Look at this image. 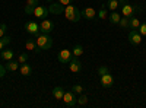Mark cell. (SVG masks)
<instances>
[{"instance_id": "11", "label": "cell", "mask_w": 146, "mask_h": 108, "mask_svg": "<svg viewBox=\"0 0 146 108\" xmlns=\"http://www.w3.org/2000/svg\"><path fill=\"white\" fill-rule=\"evenodd\" d=\"M82 18H85V19H88V21H92V19H95L96 18V10L94 9V7H91V6H88V7H85L82 12Z\"/></svg>"}, {"instance_id": "36", "label": "cell", "mask_w": 146, "mask_h": 108, "mask_svg": "<svg viewBox=\"0 0 146 108\" xmlns=\"http://www.w3.org/2000/svg\"><path fill=\"white\" fill-rule=\"evenodd\" d=\"M118 3H120V5H126L127 0H118Z\"/></svg>"}, {"instance_id": "26", "label": "cell", "mask_w": 146, "mask_h": 108, "mask_svg": "<svg viewBox=\"0 0 146 108\" xmlns=\"http://www.w3.org/2000/svg\"><path fill=\"white\" fill-rule=\"evenodd\" d=\"M28 58H29L28 53H27V51H23V53H21V54H19V57H18V62H19L21 64H23V63H27V62H28Z\"/></svg>"}, {"instance_id": "5", "label": "cell", "mask_w": 146, "mask_h": 108, "mask_svg": "<svg viewBox=\"0 0 146 108\" xmlns=\"http://www.w3.org/2000/svg\"><path fill=\"white\" fill-rule=\"evenodd\" d=\"M100 82H101L102 88H111V86L114 85V78H113V75H111V72L101 75V76H100Z\"/></svg>"}, {"instance_id": "32", "label": "cell", "mask_w": 146, "mask_h": 108, "mask_svg": "<svg viewBox=\"0 0 146 108\" xmlns=\"http://www.w3.org/2000/svg\"><path fill=\"white\" fill-rule=\"evenodd\" d=\"M34 9H35L34 6H28V5H27V6H25V13H27V15H34Z\"/></svg>"}, {"instance_id": "4", "label": "cell", "mask_w": 146, "mask_h": 108, "mask_svg": "<svg viewBox=\"0 0 146 108\" xmlns=\"http://www.w3.org/2000/svg\"><path fill=\"white\" fill-rule=\"evenodd\" d=\"M63 101H64L66 107H69V108H73V107L78 104V98L75 97V92H73V91H67V92H64V95H63Z\"/></svg>"}, {"instance_id": "27", "label": "cell", "mask_w": 146, "mask_h": 108, "mask_svg": "<svg viewBox=\"0 0 146 108\" xmlns=\"http://www.w3.org/2000/svg\"><path fill=\"white\" fill-rule=\"evenodd\" d=\"M137 31H139V34L142 35V37H146V22L140 23V27L137 28Z\"/></svg>"}, {"instance_id": "22", "label": "cell", "mask_w": 146, "mask_h": 108, "mask_svg": "<svg viewBox=\"0 0 146 108\" xmlns=\"http://www.w3.org/2000/svg\"><path fill=\"white\" fill-rule=\"evenodd\" d=\"M83 53H85V50H83V47L80 44H76L75 47H73V57H80Z\"/></svg>"}, {"instance_id": "10", "label": "cell", "mask_w": 146, "mask_h": 108, "mask_svg": "<svg viewBox=\"0 0 146 108\" xmlns=\"http://www.w3.org/2000/svg\"><path fill=\"white\" fill-rule=\"evenodd\" d=\"M70 58H72V51L67 50V48L58 51V54H57V60H58L60 63H69Z\"/></svg>"}, {"instance_id": "35", "label": "cell", "mask_w": 146, "mask_h": 108, "mask_svg": "<svg viewBox=\"0 0 146 108\" xmlns=\"http://www.w3.org/2000/svg\"><path fill=\"white\" fill-rule=\"evenodd\" d=\"M58 3L63 5V6H67V5H72L73 3V0H58Z\"/></svg>"}, {"instance_id": "33", "label": "cell", "mask_w": 146, "mask_h": 108, "mask_svg": "<svg viewBox=\"0 0 146 108\" xmlns=\"http://www.w3.org/2000/svg\"><path fill=\"white\" fill-rule=\"evenodd\" d=\"M6 72H7L6 67H5L3 64H0V78H5V76H6Z\"/></svg>"}, {"instance_id": "30", "label": "cell", "mask_w": 146, "mask_h": 108, "mask_svg": "<svg viewBox=\"0 0 146 108\" xmlns=\"http://www.w3.org/2000/svg\"><path fill=\"white\" fill-rule=\"evenodd\" d=\"M6 29H7V25H6V23H0V38L5 37Z\"/></svg>"}, {"instance_id": "15", "label": "cell", "mask_w": 146, "mask_h": 108, "mask_svg": "<svg viewBox=\"0 0 146 108\" xmlns=\"http://www.w3.org/2000/svg\"><path fill=\"white\" fill-rule=\"evenodd\" d=\"M48 10H50V13H54V15H62V12H64L63 5H60V3H50Z\"/></svg>"}, {"instance_id": "1", "label": "cell", "mask_w": 146, "mask_h": 108, "mask_svg": "<svg viewBox=\"0 0 146 108\" xmlns=\"http://www.w3.org/2000/svg\"><path fill=\"white\" fill-rule=\"evenodd\" d=\"M35 42L36 47L40 48V51H47L53 47V38L50 34H45V32H40L35 35Z\"/></svg>"}, {"instance_id": "37", "label": "cell", "mask_w": 146, "mask_h": 108, "mask_svg": "<svg viewBox=\"0 0 146 108\" xmlns=\"http://www.w3.org/2000/svg\"><path fill=\"white\" fill-rule=\"evenodd\" d=\"M45 2H48V3H53V0H45Z\"/></svg>"}, {"instance_id": "28", "label": "cell", "mask_w": 146, "mask_h": 108, "mask_svg": "<svg viewBox=\"0 0 146 108\" xmlns=\"http://www.w3.org/2000/svg\"><path fill=\"white\" fill-rule=\"evenodd\" d=\"M78 104L79 105H86L88 104V97L86 95H80V97L78 98Z\"/></svg>"}, {"instance_id": "12", "label": "cell", "mask_w": 146, "mask_h": 108, "mask_svg": "<svg viewBox=\"0 0 146 108\" xmlns=\"http://www.w3.org/2000/svg\"><path fill=\"white\" fill-rule=\"evenodd\" d=\"M25 29H27L28 34H31V35H36V34L40 32V25H38L36 22L31 21V22H27V23H25Z\"/></svg>"}, {"instance_id": "29", "label": "cell", "mask_w": 146, "mask_h": 108, "mask_svg": "<svg viewBox=\"0 0 146 108\" xmlns=\"http://www.w3.org/2000/svg\"><path fill=\"white\" fill-rule=\"evenodd\" d=\"M72 91L75 92V93H82V92H83V86L78 83V85H73V86H72Z\"/></svg>"}, {"instance_id": "19", "label": "cell", "mask_w": 146, "mask_h": 108, "mask_svg": "<svg viewBox=\"0 0 146 108\" xmlns=\"http://www.w3.org/2000/svg\"><path fill=\"white\" fill-rule=\"evenodd\" d=\"M108 19H110V22H111L113 25H118V22H120L121 16H120V13H118V12L113 10V12H111V15H108Z\"/></svg>"}, {"instance_id": "21", "label": "cell", "mask_w": 146, "mask_h": 108, "mask_svg": "<svg viewBox=\"0 0 146 108\" xmlns=\"http://www.w3.org/2000/svg\"><path fill=\"white\" fill-rule=\"evenodd\" d=\"M107 16H108V10H107V3H105V5L101 6L100 12L96 13V18H98V19H105Z\"/></svg>"}, {"instance_id": "23", "label": "cell", "mask_w": 146, "mask_h": 108, "mask_svg": "<svg viewBox=\"0 0 146 108\" xmlns=\"http://www.w3.org/2000/svg\"><path fill=\"white\" fill-rule=\"evenodd\" d=\"M140 21H139V18H136V16H131L130 18V29H137L139 27H140Z\"/></svg>"}, {"instance_id": "17", "label": "cell", "mask_w": 146, "mask_h": 108, "mask_svg": "<svg viewBox=\"0 0 146 108\" xmlns=\"http://www.w3.org/2000/svg\"><path fill=\"white\" fill-rule=\"evenodd\" d=\"M25 47H27V51H35V53H40V48L36 47L35 38L27 40V42H25Z\"/></svg>"}, {"instance_id": "7", "label": "cell", "mask_w": 146, "mask_h": 108, "mask_svg": "<svg viewBox=\"0 0 146 108\" xmlns=\"http://www.w3.org/2000/svg\"><path fill=\"white\" fill-rule=\"evenodd\" d=\"M48 13H50V10H48L47 6H36L34 9V16L38 19H45L48 16Z\"/></svg>"}, {"instance_id": "24", "label": "cell", "mask_w": 146, "mask_h": 108, "mask_svg": "<svg viewBox=\"0 0 146 108\" xmlns=\"http://www.w3.org/2000/svg\"><path fill=\"white\" fill-rule=\"evenodd\" d=\"M107 6H108L110 10H117V7L120 6V3H118V0H108Z\"/></svg>"}, {"instance_id": "6", "label": "cell", "mask_w": 146, "mask_h": 108, "mask_svg": "<svg viewBox=\"0 0 146 108\" xmlns=\"http://www.w3.org/2000/svg\"><path fill=\"white\" fill-rule=\"evenodd\" d=\"M129 42H130L131 45H139V44L142 42V35L139 34L137 29H131V31L129 32Z\"/></svg>"}, {"instance_id": "9", "label": "cell", "mask_w": 146, "mask_h": 108, "mask_svg": "<svg viewBox=\"0 0 146 108\" xmlns=\"http://www.w3.org/2000/svg\"><path fill=\"white\" fill-rule=\"evenodd\" d=\"M69 69H70V72H73V73H79V72L82 70V62H80L78 57L70 58V62H69Z\"/></svg>"}, {"instance_id": "14", "label": "cell", "mask_w": 146, "mask_h": 108, "mask_svg": "<svg viewBox=\"0 0 146 108\" xmlns=\"http://www.w3.org/2000/svg\"><path fill=\"white\" fill-rule=\"evenodd\" d=\"M15 56V51L10 50V48H3L2 51H0V58L5 60V62H7V60H12Z\"/></svg>"}, {"instance_id": "34", "label": "cell", "mask_w": 146, "mask_h": 108, "mask_svg": "<svg viewBox=\"0 0 146 108\" xmlns=\"http://www.w3.org/2000/svg\"><path fill=\"white\" fill-rule=\"evenodd\" d=\"M27 5H28V6L36 7V6H38V0H27Z\"/></svg>"}, {"instance_id": "31", "label": "cell", "mask_w": 146, "mask_h": 108, "mask_svg": "<svg viewBox=\"0 0 146 108\" xmlns=\"http://www.w3.org/2000/svg\"><path fill=\"white\" fill-rule=\"evenodd\" d=\"M108 72H110V69H108L107 66H100V67H98V75H100V76L104 75V73H108Z\"/></svg>"}, {"instance_id": "16", "label": "cell", "mask_w": 146, "mask_h": 108, "mask_svg": "<svg viewBox=\"0 0 146 108\" xmlns=\"http://www.w3.org/2000/svg\"><path fill=\"white\" fill-rule=\"evenodd\" d=\"M19 72H21V75L22 76H31L32 75V67L28 64V63H23V64H21L19 66Z\"/></svg>"}, {"instance_id": "13", "label": "cell", "mask_w": 146, "mask_h": 108, "mask_svg": "<svg viewBox=\"0 0 146 108\" xmlns=\"http://www.w3.org/2000/svg\"><path fill=\"white\" fill-rule=\"evenodd\" d=\"M19 66H21V63L18 62V60H7L6 62V64H5V67H6V70L7 72H16V70H19Z\"/></svg>"}, {"instance_id": "8", "label": "cell", "mask_w": 146, "mask_h": 108, "mask_svg": "<svg viewBox=\"0 0 146 108\" xmlns=\"http://www.w3.org/2000/svg\"><path fill=\"white\" fill-rule=\"evenodd\" d=\"M53 29H54V22L50 19H42V22L40 23V32L50 34Z\"/></svg>"}, {"instance_id": "20", "label": "cell", "mask_w": 146, "mask_h": 108, "mask_svg": "<svg viewBox=\"0 0 146 108\" xmlns=\"http://www.w3.org/2000/svg\"><path fill=\"white\" fill-rule=\"evenodd\" d=\"M118 25L121 29H130V18H126V16H121Z\"/></svg>"}, {"instance_id": "18", "label": "cell", "mask_w": 146, "mask_h": 108, "mask_svg": "<svg viewBox=\"0 0 146 108\" xmlns=\"http://www.w3.org/2000/svg\"><path fill=\"white\" fill-rule=\"evenodd\" d=\"M64 89H63V86H56V88H53V97L56 98V99H63V95H64Z\"/></svg>"}, {"instance_id": "3", "label": "cell", "mask_w": 146, "mask_h": 108, "mask_svg": "<svg viewBox=\"0 0 146 108\" xmlns=\"http://www.w3.org/2000/svg\"><path fill=\"white\" fill-rule=\"evenodd\" d=\"M142 10V7L139 5H131V3H126V5H121V15L126 16V18H131L135 16V13H139Z\"/></svg>"}, {"instance_id": "25", "label": "cell", "mask_w": 146, "mask_h": 108, "mask_svg": "<svg viewBox=\"0 0 146 108\" xmlns=\"http://www.w3.org/2000/svg\"><path fill=\"white\" fill-rule=\"evenodd\" d=\"M9 42H10V37H7V35H5V37L0 38V51H2V50L5 48V47H6Z\"/></svg>"}, {"instance_id": "2", "label": "cell", "mask_w": 146, "mask_h": 108, "mask_svg": "<svg viewBox=\"0 0 146 108\" xmlns=\"http://www.w3.org/2000/svg\"><path fill=\"white\" fill-rule=\"evenodd\" d=\"M64 16L67 21L70 22H79L80 18H82V13H80V10L76 7V6H73V5H67L64 6Z\"/></svg>"}]
</instances>
